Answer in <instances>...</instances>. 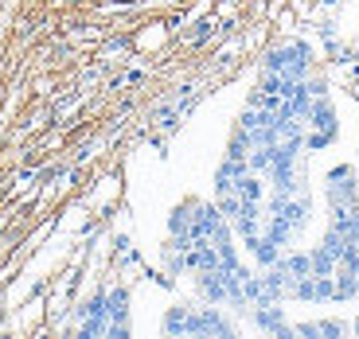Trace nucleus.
<instances>
[{
	"instance_id": "nucleus-1",
	"label": "nucleus",
	"mask_w": 359,
	"mask_h": 339,
	"mask_svg": "<svg viewBox=\"0 0 359 339\" xmlns=\"http://www.w3.org/2000/svg\"><path fill=\"white\" fill-rule=\"evenodd\" d=\"M309 113H313V125L324 129V137L336 133V113H332V106H328V102H313V106H309Z\"/></svg>"
}]
</instances>
